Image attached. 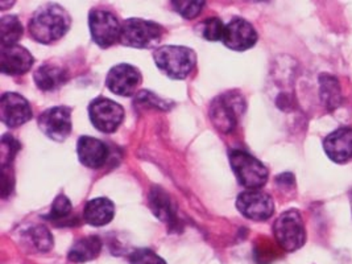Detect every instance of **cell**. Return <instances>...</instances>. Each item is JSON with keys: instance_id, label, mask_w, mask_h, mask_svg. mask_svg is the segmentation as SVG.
Instances as JSON below:
<instances>
[{"instance_id": "cell-1", "label": "cell", "mask_w": 352, "mask_h": 264, "mask_svg": "<svg viewBox=\"0 0 352 264\" xmlns=\"http://www.w3.org/2000/svg\"><path fill=\"white\" fill-rule=\"evenodd\" d=\"M70 15L60 4H44L38 7L30 20V33L37 43L52 44L69 31Z\"/></svg>"}, {"instance_id": "cell-2", "label": "cell", "mask_w": 352, "mask_h": 264, "mask_svg": "<svg viewBox=\"0 0 352 264\" xmlns=\"http://www.w3.org/2000/svg\"><path fill=\"white\" fill-rule=\"evenodd\" d=\"M155 64L172 80H185L197 64V54L188 47L165 45L153 52Z\"/></svg>"}, {"instance_id": "cell-3", "label": "cell", "mask_w": 352, "mask_h": 264, "mask_svg": "<svg viewBox=\"0 0 352 264\" xmlns=\"http://www.w3.org/2000/svg\"><path fill=\"white\" fill-rule=\"evenodd\" d=\"M164 30L160 24L144 19L131 17L123 21L120 43L129 48H156L162 38Z\"/></svg>"}, {"instance_id": "cell-4", "label": "cell", "mask_w": 352, "mask_h": 264, "mask_svg": "<svg viewBox=\"0 0 352 264\" xmlns=\"http://www.w3.org/2000/svg\"><path fill=\"white\" fill-rule=\"evenodd\" d=\"M230 164L232 168V172L235 173L236 180L248 190L260 189L268 182V168L260 160H257L256 157L244 151H231Z\"/></svg>"}, {"instance_id": "cell-5", "label": "cell", "mask_w": 352, "mask_h": 264, "mask_svg": "<svg viewBox=\"0 0 352 264\" xmlns=\"http://www.w3.org/2000/svg\"><path fill=\"white\" fill-rule=\"evenodd\" d=\"M273 234L276 242L284 251L293 252L300 250L306 242L302 214L296 209L284 212L276 219L273 225Z\"/></svg>"}, {"instance_id": "cell-6", "label": "cell", "mask_w": 352, "mask_h": 264, "mask_svg": "<svg viewBox=\"0 0 352 264\" xmlns=\"http://www.w3.org/2000/svg\"><path fill=\"white\" fill-rule=\"evenodd\" d=\"M244 98L236 91H228L214 99L210 109V116L215 127L228 133L235 130L239 116L244 113Z\"/></svg>"}, {"instance_id": "cell-7", "label": "cell", "mask_w": 352, "mask_h": 264, "mask_svg": "<svg viewBox=\"0 0 352 264\" xmlns=\"http://www.w3.org/2000/svg\"><path fill=\"white\" fill-rule=\"evenodd\" d=\"M89 116L98 131L112 133L124 119V109L111 99L99 97L89 106Z\"/></svg>"}, {"instance_id": "cell-8", "label": "cell", "mask_w": 352, "mask_h": 264, "mask_svg": "<svg viewBox=\"0 0 352 264\" xmlns=\"http://www.w3.org/2000/svg\"><path fill=\"white\" fill-rule=\"evenodd\" d=\"M89 27L91 37L102 48H109L120 38L122 25L110 11L91 10L89 15Z\"/></svg>"}, {"instance_id": "cell-9", "label": "cell", "mask_w": 352, "mask_h": 264, "mask_svg": "<svg viewBox=\"0 0 352 264\" xmlns=\"http://www.w3.org/2000/svg\"><path fill=\"white\" fill-rule=\"evenodd\" d=\"M38 127L50 140L65 142L72 132V110L66 106H56L38 116Z\"/></svg>"}, {"instance_id": "cell-10", "label": "cell", "mask_w": 352, "mask_h": 264, "mask_svg": "<svg viewBox=\"0 0 352 264\" xmlns=\"http://www.w3.org/2000/svg\"><path fill=\"white\" fill-rule=\"evenodd\" d=\"M236 208L248 219L267 221L274 213L273 198L258 189L245 190L236 199Z\"/></svg>"}, {"instance_id": "cell-11", "label": "cell", "mask_w": 352, "mask_h": 264, "mask_svg": "<svg viewBox=\"0 0 352 264\" xmlns=\"http://www.w3.org/2000/svg\"><path fill=\"white\" fill-rule=\"evenodd\" d=\"M142 80L139 69L129 64H119L110 69L106 77V86L116 96L131 97L138 91Z\"/></svg>"}, {"instance_id": "cell-12", "label": "cell", "mask_w": 352, "mask_h": 264, "mask_svg": "<svg viewBox=\"0 0 352 264\" xmlns=\"http://www.w3.org/2000/svg\"><path fill=\"white\" fill-rule=\"evenodd\" d=\"M0 119L7 127L16 129L32 119V107L20 94L4 93L0 98Z\"/></svg>"}, {"instance_id": "cell-13", "label": "cell", "mask_w": 352, "mask_h": 264, "mask_svg": "<svg viewBox=\"0 0 352 264\" xmlns=\"http://www.w3.org/2000/svg\"><path fill=\"white\" fill-rule=\"evenodd\" d=\"M257 38L256 30L251 23L241 17H235L224 27L222 41L227 48L243 52L252 48L256 44Z\"/></svg>"}, {"instance_id": "cell-14", "label": "cell", "mask_w": 352, "mask_h": 264, "mask_svg": "<svg viewBox=\"0 0 352 264\" xmlns=\"http://www.w3.org/2000/svg\"><path fill=\"white\" fill-rule=\"evenodd\" d=\"M323 149L329 159L336 164H343L351 160V127H340L336 131L330 132L323 140Z\"/></svg>"}, {"instance_id": "cell-15", "label": "cell", "mask_w": 352, "mask_h": 264, "mask_svg": "<svg viewBox=\"0 0 352 264\" xmlns=\"http://www.w3.org/2000/svg\"><path fill=\"white\" fill-rule=\"evenodd\" d=\"M33 56L31 52L20 45L1 47L0 69L7 76H21L32 67Z\"/></svg>"}, {"instance_id": "cell-16", "label": "cell", "mask_w": 352, "mask_h": 264, "mask_svg": "<svg viewBox=\"0 0 352 264\" xmlns=\"http://www.w3.org/2000/svg\"><path fill=\"white\" fill-rule=\"evenodd\" d=\"M77 153L80 163L85 166L100 168L109 157V148L99 139L82 136L77 144Z\"/></svg>"}, {"instance_id": "cell-17", "label": "cell", "mask_w": 352, "mask_h": 264, "mask_svg": "<svg viewBox=\"0 0 352 264\" xmlns=\"http://www.w3.org/2000/svg\"><path fill=\"white\" fill-rule=\"evenodd\" d=\"M67 72L63 66L47 63L38 66L33 73L36 86L43 91H53L67 81Z\"/></svg>"}, {"instance_id": "cell-18", "label": "cell", "mask_w": 352, "mask_h": 264, "mask_svg": "<svg viewBox=\"0 0 352 264\" xmlns=\"http://www.w3.org/2000/svg\"><path fill=\"white\" fill-rule=\"evenodd\" d=\"M113 215H115L113 202L106 197L94 198L89 201L83 209L85 222L96 228L110 223Z\"/></svg>"}, {"instance_id": "cell-19", "label": "cell", "mask_w": 352, "mask_h": 264, "mask_svg": "<svg viewBox=\"0 0 352 264\" xmlns=\"http://www.w3.org/2000/svg\"><path fill=\"white\" fill-rule=\"evenodd\" d=\"M102 251V241L96 235L83 236L78 239L67 254V259L73 263L91 262L99 256Z\"/></svg>"}, {"instance_id": "cell-20", "label": "cell", "mask_w": 352, "mask_h": 264, "mask_svg": "<svg viewBox=\"0 0 352 264\" xmlns=\"http://www.w3.org/2000/svg\"><path fill=\"white\" fill-rule=\"evenodd\" d=\"M21 246L30 252H47L53 248V236L45 226H32L20 234Z\"/></svg>"}, {"instance_id": "cell-21", "label": "cell", "mask_w": 352, "mask_h": 264, "mask_svg": "<svg viewBox=\"0 0 352 264\" xmlns=\"http://www.w3.org/2000/svg\"><path fill=\"white\" fill-rule=\"evenodd\" d=\"M149 206L155 215L168 225H175L177 221L176 206L170 196L161 188L155 186L149 193Z\"/></svg>"}, {"instance_id": "cell-22", "label": "cell", "mask_w": 352, "mask_h": 264, "mask_svg": "<svg viewBox=\"0 0 352 264\" xmlns=\"http://www.w3.org/2000/svg\"><path fill=\"white\" fill-rule=\"evenodd\" d=\"M318 83H320V98L323 106L329 111H334L343 102L340 83L336 77L329 73H322L318 78Z\"/></svg>"}, {"instance_id": "cell-23", "label": "cell", "mask_w": 352, "mask_h": 264, "mask_svg": "<svg viewBox=\"0 0 352 264\" xmlns=\"http://www.w3.org/2000/svg\"><path fill=\"white\" fill-rule=\"evenodd\" d=\"M23 24L16 15H7L0 20V40L1 47L16 45L17 41L23 36Z\"/></svg>"}, {"instance_id": "cell-24", "label": "cell", "mask_w": 352, "mask_h": 264, "mask_svg": "<svg viewBox=\"0 0 352 264\" xmlns=\"http://www.w3.org/2000/svg\"><path fill=\"white\" fill-rule=\"evenodd\" d=\"M224 27L219 17H210L198 25V33L208 41H219L223 38Z\"/></svg>"}, {"instance_id": "cell-25", "label": "cell", "mask_w": 352, "mask_h": 264, "mask_svg": "<svg viewBox=\"0 0 352 264\" xmlns=\"http://www.w3.org/2000/svg\"><path fill=\"white\" fill-rule=\"evenodd\" d=\"M0 144H1V149H0L1 166H10L12 160L15 159L17 152L21 148V144L11 135H4L1 138Z\"/></svg>"}, {"instance_id": "cell-26", "label": "cell", "mask_w": 352, "mask_h": 264, "mask_svg": "<svg viewBox=\"0 0 352 264\" xmlns=\"http://www.w3.org/2000/svg\"><path fill=\"white\" fill-rule=\"evenodd\" d=\"M70 213H72L70 199L66 197L65 195H60V196L54 198V201L50 206V212L45 215V218L50 219V221H58V219L66 218Z\"/></svg>"}, {"instance_id": "cell-27", "label": "cell", "mask_w": 352, "mask_h": 264, "mask_svg": "<svg viewBox=\"0 0 352 264\" xmlns=\"http://www.w3.org/2000/svg\"><path fill=\"white\" fill-rule=\"evenodd\" d=\"M173 8L185 19H194L201 14L205 7V1H190V0H176L170 3Z\"/></svg>"}, {"instance_id": "cell-28", "label": "cell", "mask_w": 352, "mask_h": 264, "mask_svg": "<svg viewBox=\"0 0 352 264\" xmlns=\"http://www.w3.org/2000/svg\"><path fill=\"white\" fill-rule=\"evenodd\" d=\"M131 264H166V262L149 248H138L129 255Z\"/></svg>"}, {"instance_id": "cell-29", "label": "cell", "mask_w": 352, "mask_h": 264, "mask_svg": "<svg viewBox=\"0 0 352 264\" xmlns=\"http://www.w3.org/2000/svg\"><path fill=\"white\" fill-rule=\"evenodd\" d=\"M136 103L143 104V106L151 104V106H155L156 109H160V110H168L169 109V106H168V103H165V100L156 97L153 93H151L148 90H144V91L138 94Z\"/></svg>"}, {"instance_id": "cell-30", "label": "cell", "mask_w": 352, "mask_h": 264, "mask_svg": "<svg viewBox=\"0 0 352 264\" xmlns=\"http://www.w3.org/2000/svg\"><path fill=\"white\" fill-rule=\"evenodd\" d=\"M14 189V176L11 166H3L1 169V196L7 198Z\"/></svg>"}, {"instance_id": "cell-31", "label": "cell", "mask_w": 352, "mask_h": 264, "mask_svg": "<svg viewBox=\"0 0 352 264\" xmlns=\"http://www.w3.org/2000/svg\"><path fill=\"white\" fill-rule=\"evenodd\" d=\"M276 184L281 190L289 192L290 189H294L296 179L292 173H281L280 176L276 177Z\"/></svg>"}, {"instance_id": "cell-32", "label": "cell", "mask_w": 352, "mask_h": 264, "mask_svg": "<svg viewBox=\"0 0 352 264\" xmlns=\"http://www.w3.org/2000/svg\"><path fill=\"white\" fill-rule=\"evenodd\" d=\"M350 205H351V213H352V188L350 190Z\"/></svg>"}]
</instances>
